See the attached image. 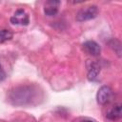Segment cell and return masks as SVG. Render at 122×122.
Wrapping results in <instances>:
<instances>
[{
	"label": "cell",
	"mask_w": 122,
	"mask_h": 122,
	"mask_svg": "<svg viewBox=\"0 0 122 122\" xmlns=\"http://www.w3.org/2000/svg\"><path fill=\"white\" fill-rule=\"evenodd\" d=\"M98 14V8L96 6H89L85 9L80 10L76 14V20L79 22L91 20L97 16Z\"/></svg>",
	"instance_id": "2"
},
{
	"label": "cell",
	"mask_w": 122,
	"mask_h": 122,
	"mask_svg": "<svg viewBox=\"0 0 122 122\" xmlns=\"http://www.w3.org/2000/svg\"><path fill=\"white\" fill-rule=\"evenodd\" d=\"M33 96V91L30 87H20L10 93V100L16 105H25L30 103Z\"/></svg>",
	"instance_id": "1"
},
{
	"label": "cell",
	"mask_w": 122,
	"mask_h": 122,
	"mask_svg": "<svg viewBox=\"0 0 122 122\" xmlns=\"http://www.w3.org/2000/svg\"><path fill=\"white\" fill-rule=\"evenodd\" d=\"M12 38V32L9 30H0V44L6 41H9Z\"/></svg>",
	"instance_id": "9"
},
{
	"label": "cell",
	"mask_w": 122,
	"mask_h": 122,
	"mask_svg": "<svg viewBox=\"0 0 122 122\" xmlns=\"http://www.w3.org/2000/svg\"><path fill=\"white\" fill-rule=\"evenodd\" d=\"M112 95V89L108 86H102L97 92V95H96L97 102L100 105H105L111 100Z\"/></svg>",
	"instance_id": "3"
},
{
	"label": "cell",
	"mask_w": 122,
	"mask_h": 122,
	"mask_svg": "<svg viewBox=\"0 0 122 122\" xmlns=\"http://www.w3.org/2000/svg\"><path fill=\"white\" fill-rule=\"evenodd\" d=\"M80 122H93V121H92V120H82Z\"/></svg>",
	"instance_id": "12"
},
{
	"label": "cell",
	"mask_w": 122,
	"mask_h": 122,
	"mask_svg": "<svg viewBox=\"0 0 122 122\" xmlns=\"http://www.w3.org/2000/svg\"><path fill=\"white\" fill-rule=\"evenodd\" d=\"M60 2L59 1H53V0H51V1H48L45 5V8H44V12L46 15L48 16H53L57 13L58 11V6H59Z\"/></svg>",
	"instance_id": "6"
},
{
	"label": "cell",
	"mask_w": 122,
	"mask_h": 122,
	"mask_svg": "<svg viewBox=\"0 0 122 122\" xmlns=\"http://www.w3.org/2000/svg\"><path fill=\"white\" fill-rule=\"evenodd\" d=\"M6 78V72L2 67V65L0 64V81H3Z\"/></svg>",
	"instance_id": "11"
},
{
	"label": "cell",
	"mask_w": 122,
	"mask_h": 122,
	"mask_svg": "<svg viewBox=\"0 0 122 122\" xmlns=\"http://www.w3.org/2000/svg\"><path fill=\"white\" fill-rule=\"evenodd\" d=\"M121 105H116L107 113V118L110 120H117L121 117Z\"/></svg>",
	"instance_id": "8"
},
{
	"label": "cell",
	"mask_w": 122,
	"mask_h": 122,
	"mask_svg": "<svg viewBox=\"0 0 122 122\" xmlns=\"http://www.w3.org/2000/svg\"><path fill=\"white\" fill-rule=\"evenodd\" d=\"M10 22L14 25H24L27 26L30 22L29 15L26 13L24 10H17L14 14L10 17Z\"/></svg>",
	"instance_id": "4"
},
{
	"label": "cell",
	"mask_w": 122,
	"mask_h": 122,
	"mask_svg": "<svg viewBox=\"0 0 122 122\" xmlns=\"http://www.w3.org/2000/svg\"><path fill=\"white\" fill-rule=\"evenodd\" d=\"M111 47L115 51V48H117V52H118V56L121 55V44L117 39H112V41L110 42Z\"/></svg>",
	"instance_id": "10"
},
{
	"label": "cell",
	"mask_w": 122,
	"mask_h": 122,
	"mask_svg": "<svg viewBox=\"0 0 122 122\" xmlns=\"http://www.w3.org/2000/svg\"><path fill=\"white\" fill-rule=\"evenodd\" d=\"M100 72V66L96 62L91 63L89 69H88V79L90 81H93L96 79L98 73Z\"/></svg>",
	"instance_id": "7"
},
{
	"label": "cell",
	"mask_w": 122,
	"mask_h": 122,
	"mask_svg": "<svg viewBox=\"0 0 122 122\" xmlns=\"http://www.w3.org/2000/svg\"><path fill=\"white\" fill-rule=\"evenodd\" d=\"M83 49L87 53H89L92 56H98L101 51L100 46L93 40H88V41L84 42Z\"/></svg>",
	"instance_id": "5"
}]
</instances>
